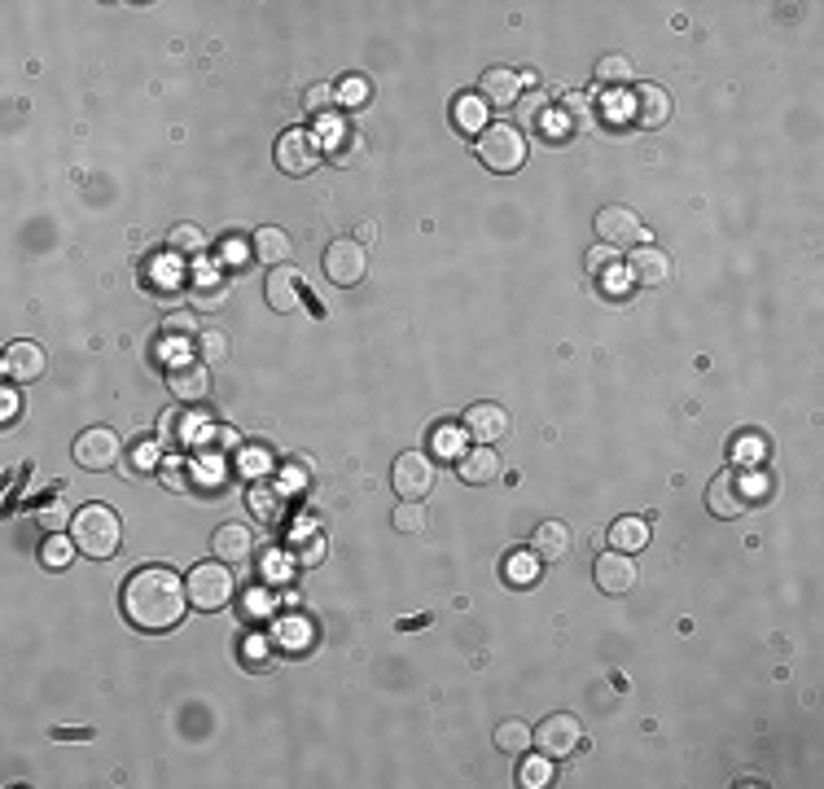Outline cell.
Instances as JSON below:
<instances>
[{
    "label": "cell",
    "instance_id": "cell-1",
    "mask_svg": "<svg viewBox=\"0 0 824 789\" xmlns=\"http://www.w3.org/2000/svg\"><path fill=\"white\" fill-rule=\"evenodd\" d=\"M185 610H189V588L167 566H141L123 583V614L141 632H167V627L185 619Z\"/></svg>",
    "mask_w": 824,
    "mask_h": 789
},
{
    "label": "cell",
    "instance_id": "cell-2",
    "mask_svg": "<svg viewBox=\"0 0 824 789\" xmlns=\"http://www.w3.org/2000/svg\"><path fill=\"white\" fill-rule=\"evenodd\" d=\"M71 540L79 553H88V557H114L119 553V540H123L119 513L110 505H84L71 522Z\"/></svg>",
    "mask_w": 824,
    "mask_h": 789
},
{
    "label": "cell",
    "instance_id": "cell-3",
    "mask_svg": "<svg viewBox=\"0 0 824 789\" xmlns=\"http://www.w3.org/2000/svg\"><path fill=\"white\" fill-rule=\"evenodd\" d=\"M474 154L483 158L487 171H500V176H509V171H518V167L526 163V136L513 128V123H487V128L478 132Z\"/></svg>",
    "mask_w": 824,
    "mask_h": 789
},
{
    "label": "cell",
    "instance_id": "cell-4",
    "mask_svg": "<svg viewBox=\"0 0 824 789\" xmlns=\"http://www.w3.org/2000/svg\"><path fill=\"white\" fill-rule=\"evenodd\" d=\"M185 588H189V605H198V610H224L237 592V579H233V570H228V562L215 557V562H202L189 570Z\"/></svg>",
    "mask_w": 824,
    "mask_h": 789
},
{
    "label": "cell",
    "instance_id": "cell-5",
    "mask_svg": "<svg viewBox=\"0 0 824 789\" xmlns=\"http://www.w3.org/2000/svg\"><path fill=\"white\" fill-rule=\"evenodd\" d=\"M119 456H123L119 430H110V426L79 430V439H75V465H84V470H93V474H106V470H114V465H119Z\"/></svg>",
    "mask_w": 824,
    "mask_h": 789
},
{
    "label": "cell",
    "instance_id": "cell-6",
    "mask_svg": "<svg viewBox=\"0 0 824 789\" xmlns=\"http://www.w3.org/2000/svg\"><path fill=\"white\" fill-rule=\"evenodd\" d=\"M391 483H395L399 500H426L434 483H439V465H434L426 452H404L391 470Z\"/></svg>",
    "mask_w": 824,
    "mask_h": 789
},
{
    "label": "cell",
    "instance_id": "cell-7",
    "mask_svg": "<svg viewBox=\"0 0 824 789\" xmlns=\"http://www.w3.org/2000/svg\"><path fill=\"white\" fill-rule=\"evenodd\" d=\"M535 746H540V754H548V759H570L579 746H583V724H579V715H566V711H557V715H548L540 728H535Z\"/></svg>",
    "mask_w": 824,
    "mask_h": 789
},
{
    "label": "cell",
    "instance_id": "cell-8",
    "mask_svg": "<svg viewBox=\"0 0 824 789\" xmlns=\"http://www.w3.org/2000/svg\"><path fill=\"white\" fill-rule=\"evenodd\" d=\"M364 272H369V255H364V246L356 242V237H338V242H329V250H325V277L334 281L338 290L360 285Z\"/></svg>",
    "mask_w": 824,
    "mask_h": 789
},
{
    "label": "cell",
    "instance_id": "cell-9",
    "mask_svg": "<svg viewBox=\"0 0 824 789\" xmlns=\"http://www.w3.org/2000/svg\"><path fill=\"white\" fill-rule=\"evenodd\" d=\"M597 237L605 246H614V250H636V246H645V224H640V215L632 207H601L597 211Z\"/></svg>",
    "mask_w": 824,
    "mask_h": 789
},
{
    "label": "cell",
    "instance_id": "cell-10",
    "mask_svg": "<svg viewBox=\"0 0 824 789\" xmlns=\"http://www.w3.org/2000/svg\"><path fill=\"white\" fill-rule=\"evenodd\" d=\"M320 141L307 128H290V132H281V141H277V167L285 171V176H307V171H316L320 167Z\"/></svg>",
    "mask_w": 824,
    "mask_h": 789
},
{
    "label": "cell",
    "instance_id": "cell-11",
    "mask_svg": "<svg viewBox=\"0 0 824 789\" xmlns=\"http://www.w3.org/2000/svg\"><path fill=\"white\" fill-rule=\"evenodd\" d=\"M167 386H171V395H176L180 404H202V399L211 395V369H206L202 360L180 356V360L167 364Z\"/></svg>",
    "mask_w": 824,
    "mask_h": 789
},
{
    "label": "cell",
    "instance_id": "cell-12",
    "mask_svg": "<svg viewBox=\"0 0 824 789\" xmlns=\"http://www.w3.org/2000/svg\"><path fill=\"white\" fill-rule=\"evenodd\" d=\"M750 505V496H746V478H741L737 470H724V474H715L711 478V487H706V509L715 513V518H741Z\"/></svg>",
    "mask_w": 824,
    "mask_h": 789
},
{
    "label": "cell",
    "instance_id": "cell-13",
    "mask_svg": "<svg viewBox=\"0 0 824 789\" xmlns=\"http://www.w3.org/2000/svg\"><path fill=\"white\" fill-rule=\"evenodd\" d=\"M592 579H597V588L605 592V597H623V592L636 588V562L627 553H601L597 566H592Z\"/></svg>",
    "mask_w": 824,
    "mask_h": 789
},
{
    "label": "cell",
    "instance_id": "cell-14",
    "mask_svg": "<svg viewBox=\"0 0 824 789\" xmlns=\"http://www.w3.org/2000/svg\"><path fill=\"white\" fill-rule=\"evenodd\" d=\"M478 97H483L487 106H496V110L518 106V97H522V75H518V71H509V66H491V71H483V79H478Z\"/></svg>",
    "mask_w": 824,
    "mask_h": 789
},
{
    "label": "cell",
    "instance_id": "cell-15",
    "mask_svg": "<svg viewBox=\"0 0 824 789\" xmlns=\"http://www.w3.org/2000/svg\"><path fill=\"white\" fill-rule=\"evenodd\" d=\"M263 294H268V307L281 316L299 312L303 307V290H299V272L290 268V263H281V268L268 272V285H263Z\"/></svg>",
    "mask_w": 824,
    "mask_h": 789
},
{
    "label": "cell",
    "instance_id": "cell-16",
    "mask_svg": "<svg viewBox=\"0 0 824 789\" xmlns=\"http://www.w3.org/2000/svg\"><path fill=\"white\" fill-rule=\"evenodd\" d=\"M627 277L649 285V290H658V285L671 281V255L658 246H636V255L627 259Z\"/></svg>",
    "mask_w": 824,
    "mask_h": 789
},
{
    "label": "cell",
    "instance_id": "cell-17",
    "mask_svg": "<svg viewBox=\"0 0 824 789\" xmlns=\"http://www.w3.org/2000/svg\"><path fill=\"white\" fill-rule=\"evenodd\" d=\"M465 430H469V439L474 443H496V439H505L509 434V413L500 404H474L465 413Z\"/></svg>",
    "mask_w": 824,
    "mask_h": 789
},
{
    "label": "cell",
    "instance_id": "cell-18",
    "mask_svg": "<svg viewBox=\"0 0 824 789\" xmlns=\"http://www.w3.org/2000/svg\"><path fill=\"white\" fill-rule=\"evenodd\" d=\"M211 548H215V557L228 566H242L250 553H255V535H250V526L242 522H224L220 531L211 535Z\"/></svg>",
    "mask_w": 824,
    "mask_h": 789
},
{
    "label": "cell",
    "instance_id": "cell-19",
    "mask_svg": "<svg viewBox=\"0 0 824 789\" xmlns=\"http://www.w3.org/2000/svg\"><path fill=\"white\" fill-rule=\"evenodd\" d=\"M456 474H461V483H469V487L496 483V478H500V456L491 452L487 443H474L469 452H461V461H456Z\"/></svg>",
    "mask_w": 824,
    "mask_h": 789
},
{
    "label": "cell",
    "instance_id": "cell-20",
    "mask_svg": "<svg viewBox=\"0 0 824 789\" xmlns=\"http://www.w3.org/2000/svg\"><path fill=\"white\" fill-rule=\"evenodd\" d=\"M44 373V351L36 347V342H14V347L5 351V377L18 386L36 382V377Z\"/></svg>",
    "mask_w": 824,
    "mask_h": 789
},
{
    "label": "cell",
    "instance_id": "cell-21",
    "mask_svg": "<svg viewBox=\"0 0 824 789\" xmlns=\"http://www.w3.org/2000/svg\"><path fill=\"white\" fill-rule=\"evenodd\" d=\"M531 553L540 562H562L570 553V526L566 522H540L531 535Z\"/></svg>",
    "mask_w": 824,
    "mask_h": 789
},
{
    "label": "cell",
    "instance_id": "cell-22",
    "mask_svg": "<svg viewBox=\"0 0 824 789\" xmlns=\"http://www.w3.org/2000/svg\"><path fill=\"white\" fill-rule=\"evenodd\" d=\"M667 119H671L667 88H654V84L636 88V123H640V128H662Z\"/></svg>",
    "mask_w": 824,
    "mask_h": 789
},
{
    "label": "cell",
    "instance_id": "cell-23",
    "mask_svg": "<svg viewBox=\"0 0 824 789\" xmlns=\"http://www.w3.org/2000/svg\"><path fill=\"white\" fill-rule=\"evenodd\" d=\"M290 233L285 228H259L255 233V259H263L268 268H281L285 259H290Z\"/></svg>",
    "mask_w": 824,
    "mask_h": 789
},
{
    "label": "cell",
    "instance_id": "cell-24",
    "mask_svg": "<svg viewBox=\"0 0 824 789\" xmlns=\"http://www.w3.org/2000/svg\"><path fill=\"white\" fill-rule=\"evenodd\" d=\"M540 557L526 553V548H518V553L505 557V583H513V588H531L535 579H540Z\"/></svg>",
    "mask_w": 824,
    "mask_h": 789
},
{
    "label": "cell",
    "instance_id": "cell-25",
    "mask_svg": "<svg viewBox=\"0 0 824 789\" xmlns=\"http://www.w3.org/2000/svg\"><path fill=\"white\" fill-rule=\"evenodd\" d=\"M610 540L618 553H636V548H645L649 544V526L640 522V518H618L610 526Z\"/></svg>",
    "mask_w": 824,
    "mask_h": 789
},
{
    "label": "cell",
    "instance_id": "cell-26",
    "mask_svg": "<svg viewBox=\"0 0 824 789\" xmlns=\"http://www.w3.org/2000/svg\"><path fill=\"white\" fill-rule=\"evenodd\" d=\"M193 347H198V360L206 364V369H220V364H228V334H220V329H202L198 338H193Z\"/></svg>",
    "mask_w": 824,
    "mask_h": 789
},
{
    "label": "cell",
    "instance_id": "cell-27",
    "mask_svg": "<svg viewBox=\"0 0 824 789\" xmlns=\"http://www.w3.org/2000/svg\"><path fill=\"white\" fill-rule=\"evenodd\" d=\"M360 158H364V136H360V128H342V132L334 136L329 163H334V167H356Z\"/></svg>",
    "mask_w": 824,
    "mask_h": 789
},
{
    "label": "cell",
    "instance_id": "cell-28",
    "mask_svg": "<svg viewBox=\"0 0 824 789\" xmlns=\"http://www.w3.org/2000/svg\"><path fill=\"white\" fill-rule=\"evenodd\" d=\"M391 522H395L399 535H426L430 513H426V505H421V500H399V509L391 513Z\"/></svg>",
    "mask_w": 824,
    "mask_h": 789
},
{
    "label": "cell",
    "instance_id": "cell-29",
    "mask_svg": "<svg viewBox=\"0 0 824 789\" xmlns=\"http://www.w3.org/2000/svg\"><path fill=\"white\" fill-rule=\"evenodd\" d=\"M496 746L505 750V754H526V750L535 746V733L522 724V719H505V724L496 728Z\"/></svg>",
    "mask_w": 824,
    "mask_h": 789
},
{
    "label": "cell",
    "instance_id": "cell-30",
    "mask_svg": "<svg viewBox=\"0 0 824 789\" xmlns=\"http://www.w3.org/2000/svg\"><path fill=\"white\" fill-rule=\"evenodd\" d=\"M167 246L176 250V255L193 259V255H202V250H206V233H202L198 224H176V228L167 233Z\"/></svg>",
    "mask_w": 824,
    "mask_h": 789
},
{
    "label": "cell",
    "instance_id": "cell-31",
    "mask_svg": "<svg viewBox=\"0 0 824 789\" xmlns=\"http://www.w3.org/2000/svg\"><path fill=\"white\" fill-rule=\"evenodd\" d=\"M592 79H597V84H605V88H618V84H632V62H627V57H601V62H597V71H592Z\"/></svg>",
    "mask_w": 824,
    "mask_h": 789
},
{
    "label": "cell",
    "instance_id": "cell-32",
    "mask_svg": "<svg viewBox=\"0 0 824 789\" xmlns=\"http://www.w3.org/2000/svg\"><path fill=\"white\" fill-rule=\"evenodd\" d=\"M36 522H40L49 535H62L66 526L75 522V513H71V505H66V500H44L40 513H36Z\"/></svg>",
    "mask_w": 824,
    "mask_h": 789
},
{
    "label": "cell",
    "instance_id": "cell-33",
    "mask_svg": "<svg viewBox=\"0 0 824 789\" xmlns=\"http://www.w3.org/2000/svg\"><path fill=\"white\" fill-rule=\"evenodd\" d=\"M548 781H553V759H548V754L522 763V785H526V789H540V785H548Z\"/></svg>",
    "mask_w": 824,
    "mask_h": 789
},
{
    "label": "cell",
    "instance_id": "cell-34",
    "mask_svg": "<svg viewBox=\"0 0 824 789\" xmlns=\"http://www.w3.org/2000/svg\"><path fill=\"white\" fill-rule=\"evenodd\" d=\"M487 114H483V106H478V97H461V101H456V123H461V128H469V132H483L487 128Z\"/></svg>",
    "mask_w": 824,
    "mask_h": 789
},
{
    "label": "cell",
    "instance_id": "cell-35",
    "mask_svg": "<svg viewBox=\"0 0 824 789\" xmlns=\"http://www.w3.org/2000/svg\"><path fill=\"white\" fill-rule=\"evenodd\" d=\"M562 110L570 114V128H575V132H583V128H592V101H588V97H583V93H570Z\"/></svg>",
    "mask_w": 824,
    "mask_h": 789
},
{
    "label": "cell",
    "instance_id": "cell-36",
    "mask_svg": "<svg viewBox=\"0 0 824 789\" xmlns=\"http://www.w3.org/2000/svg\"><path fill=\"white\" fill-rule=\"evenodd\" d=\"M40 562H44V566H53V570H62L66 562H71V544H66L62 535H49V544H44Z\"/></svg>",
    "mask_w": 824,
    "mask_h": 789
},
{
    "label": "cell",
    "instance_id": "cell-37",
    "mask_svg": "<svg viewBox=\"0 0 824 789\" xmlns=\"http://www.w3.org/2000/svg\"><path fill=\"white\" fill-rule=\"evenodd\" d=\"M329 101H338V93L329 84H316V88H307V97H303V106H307V114H320L329 106Z\"/></svg>",
    "mask_w": 824,
    "mask_h": 789
},
{
    "label": "cell",
    "instance_id": "cell-38",
    "mask_svg": "<svg viewBox=\"0 0 824 789\" xmlns=\"http://www.w3.org/2000/svg\"><path fill=\"white\" fill-rule=\"evenodd\" d=\"M320 562H325V540H320V535H312V544L299 548V566L312 570V566H320Z\"/></svg>",
    "mask_w": 824,
    "mask_h": 789
},
{
    "label": "cell",
    "instance_id": "cell-39",
    "mask_svg": "<svg viewBox=\"0 0 824 789\" xmlns=\"http://www.w3.org/2000/svg\"><path fill=\"white\" fill-rule=\"evenodd\" d=\"M364 97H369V88H364V79H347V84H342V93H338V101H351V106H360Z\"/></svg>",
    "mask_w": 824,
    "mask_h": 789
},
{
    "label": "cell",
    "instance_id": "cell-40",
    "mask_svg": "<svg viewBox=\"0 0 824 789\" xmlns=\"http://www.w3.org/2000/svg\"><path fill=\"white\" fill-rule=\"evenodd\" d=\"M224 259L228 263H246L250 259V250L242 246V237H228V242H224Z\"/></svg>",
    "mask_w": 824,
    "mask_h": 789
},
{
    "label": "cell",
    "instance_id": "cell-41",
    "mask_svg": "<svg viewBox=\"0 0 824 789\" xmlns=\"http://www.w3.org/2000/svg\"><path fill=\"white\" fill-rule=\"evenodd\" d=\"M255 509L263 513V518H272V513H277V500H268V491L255 487Z\"/></svg>",
    "mask_w": 824,
    "mask_h": 789
},
{
    "label": "cell",
    "instance_id": "cell-42",
    "mask_svg": "<svg viewBox=\"0 0 824 789\" xmlns=\"http://www.w3.org/2000/svg\"><path fill=\"white\" fill-rule=\"evenodd\" d=\"M356 242H360V246H364V242H377V224H373V220H364V224H360Z\"/></svg>",
    "mask_w": 824,
    "mask_h": 789
},
{
    "label": "cell",
    "instance_id": "cell-43",
    "mask_svg": "<svg viewBox=\"0 0 824 789\" xmlns=\"http://www.w3.org/2000/svg\"><path fill=\"white\" fill-rule=\"evenodd\" d=\"M53 737H57V741H62V737H66V741H84V737H93V733H88V728H66V733H62V728H57Z\"/></svg>",
    "mask_w": 824,
    "mask_h": 789
},
{
    "label": "cell",
    "instance_id": "cell-44",
    "mask_svg": "<svg viewBox=\"0 0 824 789\" xmlns=\"http://www.w3.org/2000/svg\"><path fill=\"white\" fill-rule=\"evenodd\" d=\"M167 325H171V334H189V325H193V320H189V316H171Z\"/></svg>",
    "mask_w": 824,
    "mask_h": 789
}]
</instances>
